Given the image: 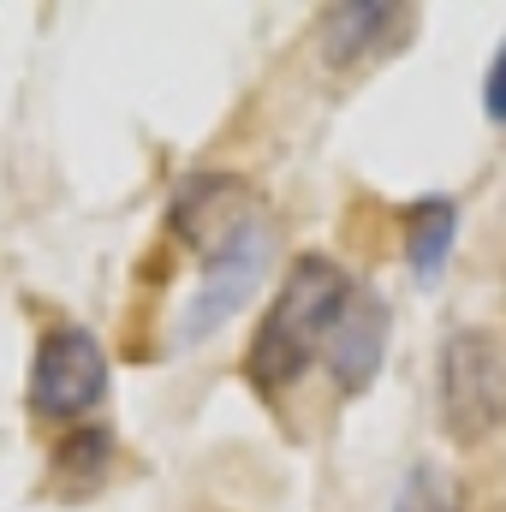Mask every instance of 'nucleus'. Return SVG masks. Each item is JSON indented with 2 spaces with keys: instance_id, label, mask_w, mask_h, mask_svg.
Instances as JSON below:
<instances>
[{
  "instance_id": "obj_1",
  "label": "nucleus",
  "mask_w": 506,
  "mask_h": 512,
  "mask_svg": "<svg viewBox=\"0 0 506 512\" xmlns=\"http://www.w3.org/2000/svg\"><path fill=\"white\" fill-rule=\"evenodd\" d=\"M352 274L334 262V256H298L280 280V298L274 310L256 322L251 352H245V382L262 393V399H280L286 387L298 382L316 358H322V340L340 316V304L352 298Z\"/></svg>"
},
{
  "instance_id": "obj_2",
  "label": "nucleus",
  "mask_w": 506,
  "mask_h": 512,
  "mask_svg": "<svg viewBox=\"0 0 506 512\" xmlns=\"http://www.w3.org/2000/svg\"><path fill=\"white\" fill-rule=\"evenodd\" d=\"M441 429L459 447L489 441L506 423V340L495 328H453L435 358Z\"/></svg>"
},
{
  "instance_id": "obj_3",
  "label": "nucleus",
  "mask_w": 506,
  "mask_h": 512,
  "mask_svg": "<svg viewBox=\"0 0 506 512\" xmlns=\"http://www.w3.org/2000/svg\"><path fill=\"white\" fill-rule=\"evenodd\" d=\"M108 393V352L90 328L60 322L36 340V364H30V411L42 423H72L90 417Z\"/></svg>"
},
{
  "instance_id": "obj_4",
  "label": "nucleus",
  "mask_w": 506,
  "mask_h": 512,
  "mask_svg": "<svg viewBox=\"0 0 506 512\" xmlns=\"http://www.w3.org/2000/svg\"><path fill=\"white\" fill-rule=\"evenodd\" d=\"M268 262H274V227H268V215H256L239 239H227L203 262V280H197V292H191V304L179 316V346H203L215 328H227L256 298Z\"/></svg>"
},
{
  "instance_id": "obj_5",
  "label": "nucleus",
  "mask_w": 506,
  "mask_h": 512,
  "mask_svg": "<svg viewBox=\"0 0 506 512\" xmlns=\"http://www.w3.org/2000/svg\"><path fill=\"white\" fill-rule=\"evenodd\" d=\"M256 215H262V209H256V191L239 179V173H221V167L185 173V179L173 185V203H167L173 233L203 256V262L221 251L227 239H239Z\"/></svg>"
},
{
  "instance_id": "obj_6",
  "label": "nucleus",
  "mask_w": 506,
  "mask_h": 512,
  "mask_svg": "<svg viewBox=\"0 0 506 512\" xmlns=\"http://www.w3.org/2000/svg\"><path fill=\"white\" fill-rule=\"evenodd\" d=\"M387 334H393L387 298L370 292V286H352V298L340 304V316H334V328L322 340V364H328V376H334V387L346 399L376 387L381 358H387Z\"/></svg>"
},
{
  "instance_id": "obj_7",
  "label": "nucleus",
  "mask_w": 506,
  "mask_h": 512,
  "mask_svg": "<svg viewBox=\"0 0 506 512\" xmlns=\"http://www.w3.org/2000/svg\"><path fill=\"white\" fill-rule=\"evenodd\" d=\"M417 12L411 6H393V0H346V6H328L322 12V60L328 66H364L381 60L393 48H405Z\"/></svg>"
},
{
  "instance_id": "obj_8",
  "label": "nucleus",
  "mask_w": 506,
  "mask_h": 512,
  "mask_svg": "<svg viewBox=\"0 0 506 512\" xmlns=\"http://www.w3.org/2000/svg\"><path fill=\"white\" fill-rule=\"evenodd\" d=\"M453 239H459V203L453 197H423L405 209V262L423 286L441 280L447 256H453Z\"/></svg>"
},
{
  "instance_id": "obj_9",
  "label": "nucleus",
  "mask_w": 506,
  "mask_h": 512,
  "mask_svg": "<svg viewBox=\"0 0 506 512\" xmlns=\"http://www.w3.org/2000/svg\"><path fill=\"white\" fill-rule=\"evenodd\" d=\"M108 465H114V435H108V429H78V435H66L60 453H54V483H60L66 495H90V489L108 477Z\"/></svg>"
},
{
  "instance_id": "obj_10",
  "label": "nucleus",
  "mask_w": 506,
  "mask_h": 512,
  "mask_svg": "<svg viewBox=\"0 0 506 512\" xmlns=\"http://www.w3.org/2000/svg\"><path fill=\"white\" fill-rule=\"evenodd\" d=\"M393 512H465V483H459L447 465H435V459H417V465L399 477Z\"/></svg>"
},
{
  "instance_id": "obj_11",
  "label": "nucleus",
  "mask_w": 506,
  "mask_h": 512,
  "mask_svg": "<svg viewBox=\"0 0 506 512\" xmlns=\"http://www.w3.org/2000/svg\"><path fill=\"white\" fill-rule=\"evenodd\" d=\"M483 108H489V120H495V126H506V42L495 48L489 72H483Z\"/></svg>"
},
{
  "instance_id": "obj_12",
  "label": "nucleus",
  "mask_w": 506,
  "mask_h": 512,
  "mask_svg": "<svg viewBox=\"0 0 506 512\" xmlns=\"http://www.w3.org/2000/svg\"><path fill=\"white\" fill-rule=\"evenodd\" d=\"M495 512H506V507H495Z\"/></svg>"
}]
</instances>
